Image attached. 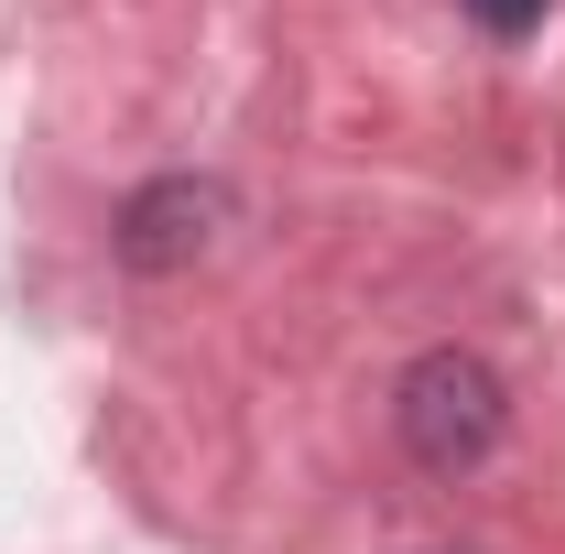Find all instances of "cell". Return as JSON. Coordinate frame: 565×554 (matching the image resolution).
I'll use <instances>...</instances> for the list:
<instances>
[{"label": "cell", "instance_id": "cell-3", "mask_svg": "<svg viewBox=\"0 0 565 554\" xmlns=\"http://www.w3.org/2000/svg\"><path fill=\"white\" fill-rule=\"evenodd\" d=\"M468 22H479V33H500V44H522V33L544 22V0H468Z\"/></svg>", "mask_w": 565, "mask_h": 554}, {"label": "cell", "instance_id": "cell-2", "mask_svg": "<svg viewBox=\"0 0 565 554\" xmlns=\"http://www.w3.org/2000/svg\"><path fill=\"white\" fill-rule=\"evenodd\" d=\"M207 217H217L207 185H152V196H131V217H120V262H131V273L196 262V251H207Z\"/></svg>", "mask_w": 565, "mask_h": 554}, {"label": "cell", "instance_id": "cell-1", "mask_svg": "<svg viewBox=\"0 0 565 554\" xmlns=\"http://www.w3.org/2000/svg\"><path fill=\"white\" fill-rule=\"evenodd\" d=\"M403 446H414L424 468H479V457L500 446V381H490V359L424 348L414 370H403Z\"/></svg>", "mask_w": 565, "mask_h": 554}]
</instances>
